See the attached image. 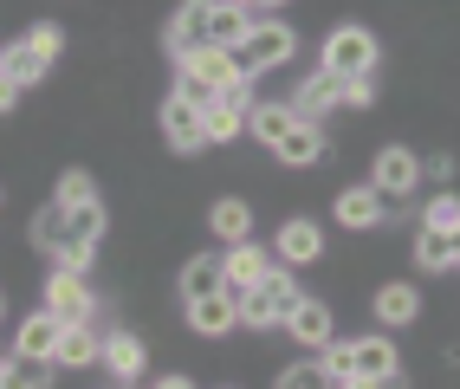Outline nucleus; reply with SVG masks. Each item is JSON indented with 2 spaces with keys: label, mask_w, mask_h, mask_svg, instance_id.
Returning a JSON list of instances; mask_svg holds the SVG:
<instances>
[{
  "label": "nucleus",
  "mask_w": 460,
  "mask_h": 389,
  "mask_svg": "<svg viewBox=\"0 0 460 389\" xmlns=\"http://www.w3.org/2000/svg\"><path fill=\"white\" fill-rule=\"evenodd\" d=\"M98 234H104V208H98V201H52L46 215L33 221V241H40L46 253H58L66 273H84V266H91Z\"/></svg>",
  "instance_id": "nucleus-1"
},
{
  "label": "nucleus",
  "mask_w": 460,
  "mask_h": 389,
  "mask_svg": "<svg viewBox=\"0 0 460 389\" xmlns=\"http://www.w3.org/2000/svg\"><path fill=\"white\" fill-rule=\"evenodd\" d=\"M292 305H298V286L272 266L266 279H253L247 292H240V324H286Z\"/></svg>",
  "instance_id": "nucleus-2"
},
{
  "label": "nucleus",
  "mask_w": 460,
  "mask_h": 389,
  "mask_svg": "<svg viewBox=\"0 0 460 389\" xmlns=\"http://www.w3.org/2000/svg\"><path fill=\"white\" fill-rule=\"evenodd\" d=\"M318 72H331L337 84L344 78H370L376 72V40L363 33V26H337V33L324 40V66Z\"/></svg>",
  "instance_id": "nucleus-3"
},
{
  "label": "nucleus",
  "mask_w": 460,
  "mask_h": 389,
  "mask_svg": "<svg viewBox=\"0 0 460 389\" xmlns=\"http://www.w3.org/2000/svg\"><path fill=\"white\" fill-rule=\"evenodd\" d=\"M181 78L208 84V92H240L247 66H240V52H227V46H201V52H181Z\"/></svg>",
  "instance_id": "nucleus-4"
},
{
  "label": "nucleus",
  "mask_w": 460,
  "mask_h": 389,
  "mask_svg": "<svg viewBox=\"0 0 460 389\" xmlns=\"http://www.w3.org/2000/svg\"><path fill=\"white\" fill-rule=\"evenodd\" d=\"M292 46H298V40L286 33L279 20H253V33L240 40L234 52H240V66H247V78H253V72H272V66H286V58H292Z\"/></svg>",
  "instance_id": "nucleus-5"
},
{
  "label": "nucleus",
  "mask_w": 460,
  "mask_h": 389,
  "mask_svg": "<svg viewBox=\"0 0 460 389\" xmlns=\"http://www.w3.org/2000/svg\"><path fill=\"white\" fill-rule=\"evenodd\" d=\"M46 312H52L58 324H91V292H84V279L58 266V273L46 279Z\"/></svg>",
  "instance_id": "nucleus-6"
},
{
  "label": "nucleus",
  "mask_w": 460,
  "mask_h": 389,
  "mask_svg": "<svg viewBox=\"0 0 460 389\" xmlns=\"http://www.w3.org/2000/svg\"><path fill=\"white\" fill-rule=\"evenodd\" d=\"M240 130H247V84H240V92H221V98L201 111V137L208 143H227Z\"/></svg>",
  "instance_id": "nucleus-7"
},
{
  "label": "nucleus",
  "mask_w": 460,
  "mask_h": 389,
  "mask_svg": "<svg viewBox=\"0 0 460 389\" xmlns=\"http://www.w3.org/2000/svg\"><path fill=\"white\" fill-rule=\"evenodd\" d=\"M234 318H240V292H208V298H189V324L201 338H221V332H234Z\"/></svg>",
  "instance_id": "nucleus-8"
},
{
  "label": "nucleus",
  "mask_w": 460,
  "mask_h": 389,
  "mask_svg": "<svg viewBox=\"0 0 460 389\" xmlns=\"http://www.w3.org/2000/svg\"><path fill=\"white\" fill-rule=\"evenodd\" d=\"M395 208H402V201L383 195V189H344V195H337V221H344V227H376L383 215H395Z\"/></svg>",
  "instance_id": "nucleus-9"
},
{
  "label": "nucleus",
  "mask_w": 460,
  "mask_h": 389,
  "mask_svg": "<svg viewBox=\"0 0 460 389\" xmlns=\"http://www.w3.org/2000/svg\"><path fill=\"white\" fill-rule=\"evenodd\" d=\"M98 357H104V338L91 332V324H66L58 344H52V364L58 370H84V364H98Z\"/></svg>",
  "instance_id": "nucleus-10"
},
{
  "label": "nucleus",
  "mask_w": 460,
  "mask_h": 389,
  "mask_svg": "<svg viewBox=\"0 0 460 389\" xmlns=\"http://www.w3.org/2000/svg\"><path fill=\"white\" fill-rule=\"evenodd\" d=\"M337 92H344V84H337L331 72H312V78H305L286 104H292V117H298V124H318V111H331V104H337Z\"/></svg>",
  "instance_id": "nucleus-11"
},
{
  "label": "nucleus",
  "mask_w": 460,
  "mask_h": 389,
  "mask_svg": "<svg viewBox=\"0 0 460 389\" xmlns=\"http://www.w3.org/2000/svg\"><path fill=\"white\" fill-rule=\"evenodd\" d=\"M415 175H421V163L409 156L402 143H389L383 156H376V182H370V189H383V195H409V189H415Z\"/></svg>",
  "instance_id": "nucleus-12"
},
{
  "label": "nucleus",
  "mask_w": 460,
  "mask_h": 389,
  "mask_svg": "<svg viewBox=\"0 0 460 389\" xmlns=\"http://www.w3.org/2000/svg\"><path fill=\"white\" fill-rule=\"evenodd\" d=\"M286 332H292L305 350H324V344H331V305H318V298H298L292 318H286Z\"/></svg>",
  "instance_id": "nucleus-13"
},
{
  "label": "nucleus",
  "mask_w": 460,
  "mask_h": 389,
  "mask_svg": "<svg viewBox=\"0 0 460 389\" xmlns=\"http://www.w3.org/2000/svg\"><path fill=\"white\" fill-rule=\"evenodd\" d=\"M272 156L292 163V169H312V163L324 156V130H318V124H292L279 143H272Z\"/></svg>",
  "instance_id": "nucleus-14"
},
{
  "label": "nucleus",
  "mask_w": 460,
  "mask_h": 389,
  "mask_svg": "<svg viewBox=\"0 0 460 389\" xmlns=\"http://www.w3.org/2000/svg\"><path fill=\"white\" fill-rule=\"evenodd\" d=\"M208 13H214V0H189V7L175 13V26H169V46H175V58L208 46Z\"/></svg>",
  "instance_id": "nucleus-15"
},
{
  "label": "nucleus",
  "mask_w": 460,
  "mask_h": 389,
  "mask_svg": "<svg viewBox=\"0 0 460 389\" xmlns=\"http://www.w3.org/2000/svg\"><path fill=\"white\" fill-rule=\"evenodd\" d=\"M247 33H253V13L234 7V0H214V13H208V46H227V52H234Z\"/></svg>",
  "instance_id": "nucleus-16"
},
{
  "label": "nucleus",
  "mask_w": 460,
  "mask_h": 389,
  "mask_svg": "<svg viewBox=\"0 0 460 389\" xmlns=\"http://www.w3.org/2000/svg\"><path fill=\"white\" fill-rule=\"evenodd\" d=\"M163 137L175 143V149H201L208 137H201V111L189 104V98H169L163 104Z\"/></svg>",
  "instance_id": "nucleus-17"
},
{
  "label": "nucleus",
  "mask_w": 460,
  "mask_h": 389,
  "mask_svg": "<svg viewBox=\"0 0 460 389\" xmlns=\"http://www.w3.org/2000/svg\"><path fill=\"white\" fill-rule=\"evenodd\" d=\"M324 253V227L318 221H286L279 227V260L286 266H305V260H318Z\"/></svg>",
  "instance_id": "nucleus-18"
},
{
  "label": "nucleus",
  "mask_w": 460,
  "mask_h": 389,
  "mask_svg": "<svg viewBox=\"0 0 460 389\" xmlns=\"http://www.w3.org/2000/svg\"><path fill=\"white\" fill-rule=\"evenodd\" d=\"M58 332H66V324H58L52 312H33V318L20 324V338H13V357H52Z\"/></svg>",
  "instance_id": "nucleus-19"
},
{
  "label": "nucleus",
  "mask_w": 460,
  "mask_h": 389,
  "mask_svg": "<svg viewBox=\"0 0 460 389\" xmlns=\"http://www.w3.org/2000/svg\"><path fill=\"white\" fill-rule=\"evenodd\" d=\"M221 286H227V260L201 253V260L181 266V298H208V292H221Z\"/></svg>",
  "instance_id": "nucleus-20"
},
{
  "label": "nucleus",
  "mask_w": 460,
  "mask_h": 389,
  "mask_svg": "<svg viewBox=\"0 0 460 389\" xmlns=\"http://www.w3.org/2000/svg\"><path fill=\"white\" fill-rule=\"evenodd\" d=\"M272 273V260H266V247H247L240 241L234 253H227V292H247L253 279H266Z\"/></svg>",
  "instance_id": "nucleus-21"
},
{
  "label": "nucleus",
  "mask_w": 460,
  "mask_h": 389,
  "mask_svg": "<svg viewBox=\"0 0 460 389\" xmlns=\"http://www.w3.org/2000/svg\"><path fill=\"white\" fill-rule=\"evenodd\" d=\"M104 364H111V376H117V383H130V376L149 364V350H143L130 332H111V338H104Z\"/></svg>",
  "instance_id": "nucleus-22"
},
{
  "label": "nucleus",
  "mask_w": 460,
  "mask_h": 389,
  "mask_svg": "<svg viewBox=\"0 0 460 389\" xmlns=\"http://www.w3.org/2000/svg\"><path fill=\"white\" fill-rule=\"evenodd\" d=\"M52 357H7V370H0V389H52Z\"/></svg>",
  "instance_id": "nucleus-23"
},
{
  "label": "nucleus",
  "mask_w": 460,
  "mask_h": 389,
  "mask_svg": "<svg viewBox=\"0 0 460 389\" xmlns=\"http://www.w3.org/2000/svg\"><path fill=\"white\" fill-rule=\"evenodd\" d=\"M214 234H221L227 247H240L253 234V208L240 201V195H227V201H214Z\"/></svg>",
  "instance_id": "nucleus-24"
},
{
  "label": "nucleus",
  "mask_w": 460,
  "mask_h": 389,
  "mask_svg": "<svg viewBox=\"0 0 460 389\" xmlns=\"http://www.w3.org/2000/svg\"><path fill=\"white\" fill-rule=\"evenodd\" d=\"M46 66H52V58H46V52H40L33 40H20L13 52H0V72H7V78L20 84V92H26V84H33V78H40Z\"/></svg>",
  "instance_id": "nucleus-25"
},
{
  "label": "nucleus",
  "mask_w": 460,
  "mask_h": 389,
  "mask_svg": "<svg viewBox=\"0 0 460 389\" xmlns=\"http://www.w3.org/2000/svg\"><path fill=\"white\" fill-rule=\"evenodd\" d=\"M247 124H253L260 143H279V137L298 124V117H292V104H253V111H247Z\"/></svg>",
  "instance_id": "nucleus-26"
},
{
  "label": "nucleus",
  "mask_w": 460,
  "mask_h": 389,
  "mask_svg": "<svg viewBox=\"0 0 460 389\" xmlns=\"http://www.w3.org/2000/svg\"><path fill=\"white\" fill-rule=\"evenodd\" d=\"M415 305H421V298H415V286H402V279L376 292V318H383V324H409Z\"/></svg>",
  "instance_id": "nucleus-27"
},
{
  "label": "nucleus",
  "mask_w": 460,
  "mask_h": 389,
  "mask_svg": "<svg viewBox=\"0 0 460 389\" xmlns=\"http://www.w3.org/2000/svg\"><path fill=\"white\" fill-rule=\"evenodd\" d=\"M350 350H357V383H363V376L395 370V344H389V338H357Z\"/></svg>",
  "instance_id": "nucleus-28"
},
{
  "label": "nucleus",
  "mask_w": 460,
  "mask_h": 389,
  "mask_svg": "<svg viewBox=\"0 0 460 389\" xmlns=\"http://www.w3.org/2000/svg\"><path fill=\"white\" fill-rule=\"evenodd\" d=\"M415 260L428 266V273H447V266H454V234H428V227H421V241H415Z\"/></svg>",
  "instance_id": "nucleus-29"
},
{
  "label": "nucleus",
  "mask_w": 460,
  "mask_h": 389,
  "mask_svg": "<svg viewBox=\"0 0 460 389\" xmlns=\"http://www.w3.org/2000/svg\"><path fill=\"white\" fill-rule=\"evenodd\" d=\"M324 376H331V389H344V383H357V350L350 344H324Z\"/></svg>",
  "instance_id": "nucleus-30"
},
{
  "label": "nucleus",
  "mask_w": 460,
  "mask_h": 389,
  "mask_svg": "<svg viewBox=\"0 0 460 389\" xmlns=\"http://www.w3.org/2000/svg\"><path fill=\"white\" fill-rule=\"evenodd\" d=\"M421 227H428V234H454V227H460V201H454V195H435V201L421 208Z\"/></svg>",
  "instance_id": "nucleus-31"
},
{
  "label": "nucleus",
  "mask_w": 460,
  "mask_h": 389,
  "mask_svg": "<svg viewBox=\"0 0 460 389\" xmlns=\"http://www.w3.org/2000/svg\"><path fill=\"white\" fill-rule=\"evenodd\" d=\"M279 389H331V376H324V364H292V370H279Z\"/></svg>",
  "instance_id": "nucleus-32"
},
{
  "label": "nucleus",
  "mask_w": 460,
  "mask_h": 389,
  "mask_svg": "<svg viewBox=\"0 0 460 389\" xmlns=\"http://www.w3.org/2000/svg\"><path fill=\"white\" fill-rule=\"evenodd\" d=\"M26 40H33V46H40L46 58H58V46H66V33H58V26H52V20H40V26H33V33H26Z\"/></svg>",
  "instance_id": "nucleus-33"
},
{
  "label": "nucleus",
  "mask_w": 460,
  "mask_h": 389,
  "mask_svg": "<svg viewBox=\"0 0 460 389\" xmlns=\"http://www.w3.org/2000/svg\"><path fill=\"white\" fill-rule=\"evenodd\" d=\"M337 98H344L350 111H363V104L376 98V84H370V78H344V92H337Z\"/></svg>",
  "instance_id": "nucleus-34"
},
{
  "label": "nucleus",
  "mask_w": 460,
  "mask_h": 389,
  "mask_svg": "<svg viewBox=\"0 0 460 389\" xmlns=\"http://www.w3.org/2000/svg\"><path fill=\"white\" fill-rule=\"evenodd\" d=\"M58 201H98V195H91L84 175H66V182H58Z\"/></svg>",
  "instance_id": "nucleus-35"
},
{
  "label": "nucleus",
  "mask_w": 460,
  "mask_h": 389,
  "mask_svg": "<svg viewBox=\"0 0 460 389\" xmlns=\"http://www.w3.org/2000/svg\"><path fill=\"white\" fill-rule=\"evenodd\" d=\"M357 389H409V376L402 370H383V376H363Z\"/></svg>",
  "instance_id": "nucleus-36"
},
{
  "label": "nucleus",
  "mask_w": 460,
  "mask_h": 389,
  "mask_svg": "<svg viewBox=\"0 0 460 389\" xmlns=\"http://www.w3.org/2000/svg\"><path fill=\"white\" fill-rule=\"evenodd\" d=\"M13 98H20V84H13V78H0V111H7Z\"/></svg>",
  "instance_id": "nucleus-37"
},
{
  "label": "nucleus",
  "mask_w": 460,
  "mask_h": 389,
  "mask_svg": "<svg viewBox=\"0 0 460 389\" xmlns=\"http://www.w3.org/2000/svg\"><path fill=\"white\" fill-rule=\"evenodd\" d=\"M234 7H247V13H253V7H286V0H234Z\"/></svg>",
  "instance_id": "nucleus-38"
},
{
  "label": "nucleus",
  "mask_w": 460,
  "mask_h": 389,
  "mask_svg": "<svg viewBox=\"0 0 460 389\" xmlns=\"http://www.w3.org/2000/svg\"><path fill=\"white\" fill-rule=\"evenodd\" d=\"M156 389H195V383H189V376H163Z\"/></svg>",
  "instance_id": "nucleus-39"
},
{
  "label": "nucleus",
  "mask_w": 460,
  "mask_h": 389,
  "mask_svg": "<svg viewBox=\"0 0 460 389\" xmlns=\"http://www.w3.org/2000/svg\"><path fill=\"white\" fill-rule=\"evenodd\" d=\"M0 370H7V357H0Z\"/></svg>",
  "instance_id": "nucleus-40"
},
{
  "label": "nucleus",
  "mask_w": 460,
  "mask_h": 389,
  "mask_svg": "<svg viewBox=\"0 0 460 389\" xmlns=\"http://www.w3.org/2000/svg\"><path fill=\"white\" fill-rule=\"evenodd\" d=\"M344 389H357V383H344Z\"/></svg>",
  "instance_id": "nucleus-41"
},
{
  "label": "nucleus",
  "mask_w": 460,
  "mask_h": 389,
  "mask_svg": "<svg viewBox=\"0 0 460 389\" xmlns=\"http://www.w3.org/2000/svg\"><path fill=\"white\" fill-rule=\"evenodd\" d=\"M0 78H7V72H0Z\"/></svg>",
  "instance_id": "nucleus-42"
},
{
  "label": "nucleus",
  "mask_w": 460,
  "mask_h": 389,
  "mask_svg": "<svg viewBox=\"0 0 460 389\" xmlns=\"http://www.w3.org/2000/svg\"><path fill=\"white\" fill-rule=\"evenodd\" d=\"M454 234H460V227H454Z\"/></svg>",
  "instance_id": "nucleus-43"
},
{
  "label": "nucleus",
  "mask_w": 460,
  "mask_h": 389,
  "mask_svg": "<svg viewBox=\"0 0 460 389\" xmlns=\"http://www.w3.org/2000/svg\"><path fill=\"white\" fill-rule=\"evenodd\" d=\"M124 389H130V383H124Z\"/></svg>",
  "instance_id": "nucleus-44"
}]
</instances>
